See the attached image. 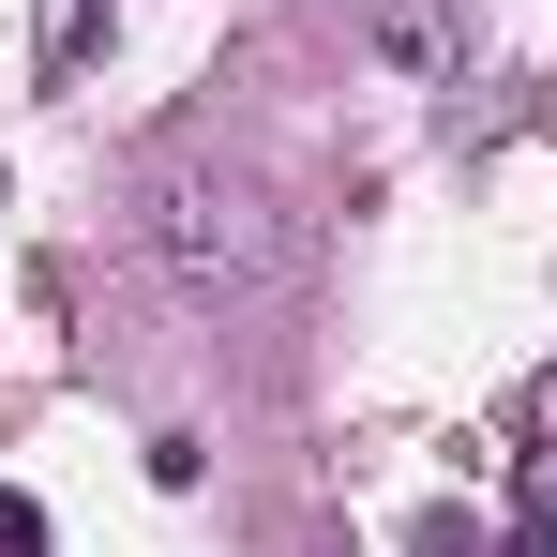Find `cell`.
I'll list each match as a JSON object with an SVG mask.
<instances>
[{
	"label": "cell",
	"mask_w": 557,
	"mask_h": 557,
	"mask_svg": "<svg viewBox=\"0 0 557 557\" xmlns=\"http://www.w3.org/2000/svg\"><path fill=\"white\" fill-rule=\"evenodd\" d=\"M422 557H497V543H482L467 512H437V528H422Z\"/></svg>",
	"instance_id": "277c9868"
},
{
	"label": "cell",
	"mask_w": 557,
	"mask_h": 557,
	"mask_svg": "<svg viewBox=\"0 0 557 557\" xmlns=\"http://www.w3.org/2000/svg\"><path fill=\"white\" fill-rule=\"evenodd\" d=\"M376 46H392L407 76H453V61H467V30L437 15V0H376Z\"/></svg>",
	"instance_id": "7a4b0ae2"
},
{
	"label": "cell",
	"mask_w": 557,
	"mask_h": 557,
	"mask_svg": "<svg viewBox=\"0 0 557 557\" xmlns=\"http://www.w3.org/2000/svg\"><path fill=\"white\" fill-rule=\"evenodd\" d=\"M151 257L226 301V286L286 272V226H272V196L242 182V166H166V182H151Z\"/></svg>",
	"instance_id": "6da1fadb"
},
{
	"label": "cell",
	"mask_w": 557,
	"mask_h": 557,
	"mask_svg": "<svg viewBox=\"0 0 557 557\" xmlns=\"http://www.w3.org/2000/svg\"><path fill=\"white\" fill-rule=\"evenodd\" d=\"M0 557H46V512L30 497H0Z\"/></svg>",
	"instance_id": "3957f363"
}]
</instances>
